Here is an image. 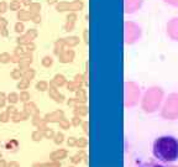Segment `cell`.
<instances>
[{"label": "cell", "mask_w": 178, "mask_h": 167, "mask_svg": "<svg viewBox=\"0 0 178 167\" xmlns=\"http://www.w3.org/2000/svg\"><path fill=\"white\" fill-rule=\"evenodd\" d=\"M152 153L160 162L171 163L178 160V139L171 135L157 138L152 145Z\"/></svg>", "instance_id": "obj_1"}, {"label": "cell", "mask_w": 178, "mask_h": 167, "mask_svg": "<svg viewBox=\"0 0 178 167\" xmlns=\"http://www.w3.org/2000/svg\"><path fill=\"white\" fill-rule=\"evenodd\" d=\"M125 29V42L126 44H134L137 41L141 36V27L132 21H125L124 24Z\"/></svg>", "instance_id": "obj_2"}, {"label": "cell", "mask_w": 178, "mask_h": 167, "mask_svg": "<svg viewBox=\"0 0 178 167\" xmlns=\"http://www.w3.org/2000/svg\"><path fill=\"white\" fill-rule=\"evenodd\" d=\"M143 0H124L125 14H134L141 8Z\"/></svg>", "instance_id": "obj_3"}, {"label": "cell", "mask_w": 178, "mask_h": 167, "mask_svg": "<svg viewBox=\"0 0 178 167\" xmlns=\"http://www.w3.org/2000/svg\"><path fill=\"white\" fill-rule=\"evenodd\" d=\"M167 34L172 40L178 41V17H172L167 23Z\"/></svg>", "instance_id": "obj_4"}, {"label": "cell", "mask_w": 178, "mask_h": 167, "mask_svg": "<svg viewBox=\"0 0 178 167\" xmlns=\"http://www.w3.org/2000/svg\"><path fill=\"white\" fill-rule=\"evenodd\" d=\"M83 8V4L79 2V0H76V2L73 3H61V4H57L56 9L57 11H66V10H79Z\"/></svg>", "instance_id": "obj_5"}, {"label": "cell", "mask_w": 178, "mask_h": 167, "mask_svg": "<svg viewBox=\"0 0 178 167\" xmlns=\"http://www.w3.org/2000/svg\"><path fill=\"white\" fill-rule=\"evenodd\" d=\"M17 19L20 20V21H26V20H31V19H32V14H31L29 10H19Z\"/></svg>", "instance_id": "obj_6"}, {"label": "cell", "mask_w": 178, "mask_h": 167, "mask_svg": "<svg viewBox=\"0 0 178 167\" xmlns=\"http://www.w3.org/2000/svg\"><path fill=\"white\" fill-rule=\"evenodd\" d=\"M40 9H41V5L38 3H32L29 6V11L32 15H35V14H40Z\"/></svg>", "instance_id": "obj_7"}, {"label": "cell", "mask_w": 178, "mask_h": 167, "mask_svg": "<svg viewBox=\"0 0 178 167\" xmlns=\"http://www.w3.org/2000/svg\"><path fill=\"white\" fill-rule=\"evenodd\" d=\"M5 146H6V149H8V150H15V149H17V146H19V142H17L16 140L11 139L10 141H8V142L5 144Z\"/></svg>", "instance_id": "obj_8"}, {"label": "cell", "mask_w": 178, "mask_h": 167, "mask_svg": "<svg viewBox=\"0 0 178 167\" xmlns=\"http://www.w3.org/2000/svg\"><path fill=\"white\" fill-rule=\"evenodd\" d=\"M20 6H21V2H19V0H13V2L10 3V5H9L10 10H14V11H19Z\"/></svg>", "instance_id": "obj_9"}, {"label": "cell", "mask_w": 178, "mask_h": 167, "mask_svg": "<svg viewBox=\"0 0 178 167\" xmlns=\"http://www.w3.org/2000/svg\"><path fill=\"white\" fill-rule=\"evenodd\" d=\"M8 100L11 104H15V103H17L20 100V97H19L17 93H10V94L8 96Z\"/></svg>", "instance_id": "obj_10"}, {"label": "cell", "mask_w": 178, "mask_h": 167, "mask_svg": "<svg viewBox=\"0 0 178 167\" xmlns=\"http://www.w3.org/2000/svg\"><path fill=\"white\" fill-rule=\"evenodd\" d=\"M14 29H15V32H17V34H23L24 31H25V25H24L23 21H19V23L15 24Z\"/></svg>", "instance_id": "obj_11"}, {"label": "cell", "mask_w": 178, "mask_h": 167, "mask_svg": "<svg viewBox=\"0 0 178 167\" xmlns=\"http://www.w3.org/2000/svg\"><path fill=\"white\" fill-rule=\"evenodd\" d=\"M34 76H35V72H34V71H31V72H30V69H26V71L24 72V74H23V79L30 82L31 79H32Z\"/></svg>", "instance_id": "obj_12"}, {"label": "cell", "mask_w": 178, "mask_h": 167, "mask_svg": "<svg viewBox=\"0 0 178 167\" xmlns=\"http://www.w3.org/2000/svg\"><path fill=\"white\" fill-rule=\"evenodd\" d=\"M25 36L27 37V40H29V41H32V40L37 36V31H36L35 29H31V30H29L25 34Z\"/></svg>", "instance_id": "obj_13"}, {"label": "cell", "mask_w": 178, "mask_h": 167, "mask_svg": "<svg viewBox=\"0 0 178 167\" xmlns=\"http://www.w3.org/2000/svg\"><path fill=\"white\" fill-rule=\"evenodd\" d=\"M139 167H166V166L162 163H158V162H146V163L140 165Z\"/></svg>", "instance_id": "obj_14"}, {"label": "cell", "mask_w": 178, "mask_h": 167, "mask_svg": "<svg viewBox=\"0 0 178 167\" xmlns=\"http://www.w3.org/2000/svg\"><path fill=\"white\" fill-rule=\"evenodd\" d=\"M29 83H30V82H27V80H25V79H20V83L17 84V88L25 90V89H27V87H29Z\"/></svg>", "instance_id": "obj_15"}, {"label": "cell", "mask_w": 178, "mask_h": 167, "mask_svg": "<svg viewBox=\"0 0 178 167\" xmlns=\"http://www.w3.org/2000/svg\"><path fill=\"white\" fill-rule=\"evenodd\" d=\"M10 59H11V57H10L9 53H2L0 55V62H2V63H8V62H10Z\"/></svg>", "instance_id": "obj_16"}, {"label": "cell", "mask_w": 178, "mask_h": 167, "mask_svg": "<svg viewBox=\"0 0 178 167\" xmlns=\"http://www.w3.org/2000/svg\"><path fill=\"white\" fill-rule=\"evenodd\" d=\"M9 119H10V113L9 111H4V113L0 114V121L6 123Z\"/></svg>", "instance_id": "obj_17"}, {"label": "cell", "mask_w": 178, "mask_h": 167, "mask_svg": "<svg viewBox=\"0 0 178 167\" xmlns=\"http://www.w3.org/2000/svg\"><path fill=\"white\" fill-rule=\"evenodd\" d=\"M19 97H20V100H21V102H27V100L30 99V94H29L26 90H24V92L20 93Z\"/></svg>", "instance_id": "obj_18"}, {"label": "cell", "mask_w": 178, "mask_h": 167, "mask_svg": "<svg viewBox=\"0 0 178 167\" xmlns=\"http://www.w3.org/2000/svg\"><path fill=\"white\" fill-rule=\"evenodd\" d=\"M11 77L14 79H20V78L23 77V74H21V72H20V69H14L11 72Z\"/></svg>", "instance_id": "obj_19"}, {"label": "cell", "mask_w": 178, "mask_h": 167, "mask_svg": "<svg viewBox=\"0 0 178 167\" xmlns=\"http://www.w3.org/2000/svg\"><path fill=\"white\" fill-rule=\"evenodd\" d=\"M8 9H9L8 3H5V2H0V14H2V13H5Z\"/></svg>", "instance_id": "obj_20"}, {"label": "cell", "mask_w": 178, "mask_h": 167, "mask_svg": "<svg viewBox=\"0 0 178 167\" xmlns=\"http://www.w3.org/2000/svg\"><path fill=\"white\" fill-rule=\"evenodd\" d=\"M42 65L44 66H51L52 65V58L51 57H48V56H46V57H44V59H42Z\"/></svg>", "instance_id": "obj_21"}, {"label": "cell", "mask_w": 178, "mask_h": 167, "mask_svg": "<svg viewBox=\"0 0 178 167\" xmlns=\"http://www.w3.org/2000/svg\"><path fill=\"white\" fill-rule=\"evenodd\" d=\"M5 102H6V97L4 93H0V108H3L5 105Z\"/></svg>", "instance_id": "obj_22"}, {"label": "cell", "mask_w": 178, "mask_h": 167, "mask_svg": "<svg viewBox=\"0 0 178 167\" xmlns=\"http://www.w3.org/2000/svg\"><path fill=\"white\" fill-rule=\"evenodd\" d=\"M46 87H47V84H46L45 82H40V83H37V84H36V88H37L38 90H45Z\"/></svg>", "instance_id": "obj_23"}, {"label": "cell", "mask_w": 178, "mask_h": 167, "mask_svg": "<svg viewBox=\"0 0 178 167\" xmlns=\"http://www.w3.org/2000/svg\"><path fill=\"white\" fill-rule=\"evenodd\" d=\"M32 21L35 23V24H38V23H41V16H40V14H35V15H32Z\"/></svg>", "instance_id": "obj_24"}, {"label": "cell", "mask_w": 178, "mask_h": 167, "mask_svg": "<svg viewBox=\"0 0 178 167\" xmlns=\"http://www.w3.org/2000/svg\"><path fill=\"white\" fill-rule=\"evenodd\" d=\"M164 3L171 6H178V0H164Z\"/></svg>", "instance_id": "obj_25"}, {"label": "cell", "mask_w": 178, "mask_h": 167, "mask_svg": "<svg viewBox=\"0 0 178 167\" xmlns=\"http://www.w3.org/2000/svg\"><path fill=\"white\" fill-rule=\"evenodd\" d=\"M34 48H35V46H34L32 42H29V44L26 45V51H32Z\"/></svg>", "instance_id": "obj_26"}, {"label": "cell", "mask_w": 178, "mask_h": 167, "mask_svg": "<svg viewBox=\"0 0 178 167\" xmlns=\"http://www.w3.org/2000/svg\"><path fill=\"white\" fill-rule=\"evenodd\" d=\"M21 4L25 6H30V4H32V2L31 0H21Z\"/></svg>", "instance_id": "obj_27"}, {"label": "cell", "mask_w": 178, "mask_h": 167, "mask_svg": "<svg viewBox=\"0 0 178 167\" xmlns=\"http://www.w3.org/2000/svg\"><path fill=\"white\" fill-rule=\"evenodd\" d=\"M8 167H20V166H19L17 162H10V163L8 165Z\"/></svg>", "instance_id": "obj_28"}, {"label": "cell", "mask_w": 178, "mask_h": 167, "mask_svg": "<svg viewBox=\"0 0 178 167\" xmlns=\"http://www.w3.org/2000/svg\"><path fill=\"white\" fill-rule=\"evenodd\" d=\"M0 167H6V163L4 160H0Z\"/></svg>", "instance_id": "obj_29"}, {"label": "cell", "mask_w": 178, "mask_h": 167, "mask_svg": "<svg viewBox=\"0 0 178 167\" xmlns=\"http://www.w3.org/2000/svg\"><path fill=\"white\" fill-rule=\"evenodd\" d=\"M56 2H57V0H47V3H48V4H55Z\"/></svg>", "instance_id": "obj_30"}, {"label": "cell", "mask_w": 178, "mask_h": 167, "mask_svg": "<svg viewBox=\"0 0 178 167\" xmlns=\"http://www.w3.org/2000/svg\"><path fill=\"white\" fill-rule=\"evenodd\" d=\"M0 19H2V17H0Z\"/></svg>", "instance_id": "obj_31"}]
</instances>
